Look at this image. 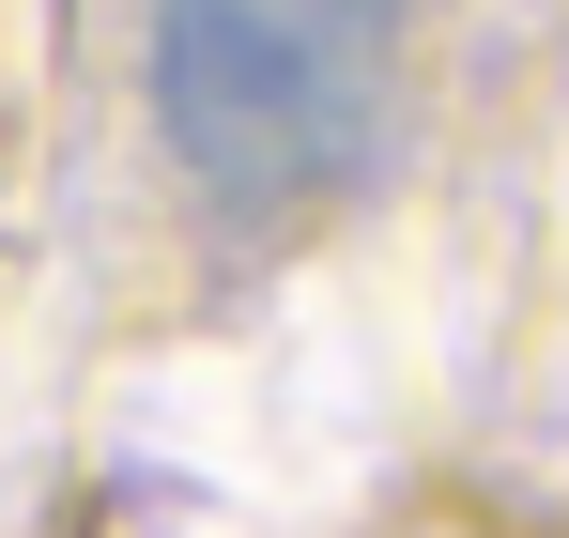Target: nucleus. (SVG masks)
<instances>
[{"instance_id": "1", "label": "nucleus", "mask_w": 569, "mask_h": 538, "mask_svg": "<svg viewBox=\"0 0 569 538\" xmlns=\"http://www.w3.org/2000/svg\"><path fill=\"white\" fill-rule=\"evenodd\" d=\"M400 0H154V108L216 200H308L370 155Z\"/></svg>"}]
</instances>
